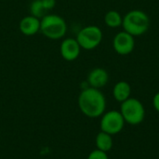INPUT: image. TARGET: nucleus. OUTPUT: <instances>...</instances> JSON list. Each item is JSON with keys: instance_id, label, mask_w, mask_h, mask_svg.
I'll list each match as a JSON object with an SVG mask.
<instances>
[{"instance_id": "nucleus-1", "label": "nucleus", "mask_w": 159, "mask_h": 159, "mask_svg": "<svg viewBox=\"0 0 159 159\" xmlns=\"http://www.w3.org/2000/svg\"><path fill=\"white\" fill-rule=\"evenodd\" d=\"M77 104L80 112L89 118L101 117L106 110V98L103 93L89 86L81 90Z\"/></svg>"}, {"instance_id": "nucleus-2", "label": "nucleus", "mask_w": 159, "mask_h": 159, "mask_svg": "<svg viewBox=\"0 0 159 159\" xmlns=\"http://www.w3.org/2000/svg\"><path fill=\"white\" fill-rule=\"evenodd\" d=\"M150 26V18L141 9H132L123 16L122 27L124 31L133 37H140L145 34Z\"/></svg>"}, {"instance_id": "nucleus-3", "label": "nucleus", "mask_w": 159, "mask_h": 159, "mask_svg": "<svg viewBox=\"0 0 159 159\" xmlns=\"http://www.w3.org/2000/svg\"><path fill=\"white\" fill-rule=\"evenodd\" d=\"M68 25L66 21L57 14H46L40 19V32L48 39L59 40L65 37Z\"/></svg>"}, {"instance_id": "nucleus-4", "label": "nucleus", "mask_w": 159, "mask_h": 159, "mask_svg": "<svg viewBox=\"0 0 159 159\" xmlns=\"http://www.w3.org/2000/svg\"><path fill=\"white\" fill-rule=\"evenodd\" d=\"M125 122L131 126L142 124L145 118V108L143 104L135 97H129L123 101L119 111Z\"/></svg>"}, {"instance_id": "nucleus-5", "label": "nucleus", "mask_w": 159, "mask_h": 159, "mask_svg": "<svg viewBox=\"0 0 159 159\" xmlns=\"http://www.w3.org/2000/svg\"><path fill=\"white\" fill-rule=\"evenodd\" d=\"M103 34L102 29L97 25H88L79 30L76 35V40L81 49L91 51L96 49L102 41Z\"/></svg>"}, {"instance_id": "nucleus-6", "label": "nucleus", "mask_w": 159, "mask_h": 159, "mask_svg": "<svg viewBox=\"0 0 159 159\" xmlns=\"http://www.w3.org/2000/svg\"><path fill=\"white\" fill-rule=\"evenodd\" d=\"M100 127L101 131L106 132L110 135H116L120 133L125 127V120L119 111L112 110L105 112L101 116Z\"/></svg>"}, {"instance_id": "nucleus-7", "label": "nucleus", "mask_w": 159, "mask_h": 159, "mask_svg": "<svg viewBox=\"0 0 159 159\" xmlns=\"http://www.w3.org/2000/svg\"><path fill=\"white\" fill-rule=\"evenodd\" d=\"M135 37L126 31L118 32L113 38V48L119 55H129L135 48Z\"/></svg>"}, {"instance_id": "nucleus-8", "label": "nucleus", "mask_w": 159, "mask_h": 159, "mask_svg": "<svg viewBox=\"0 0 159 159\" xmlns=\"http://www.w3.org/2000/svg\"><path fill=\"white\" fill-rule=\"evenodd\" d=\"M81 52V47L76 38H64L60 46V53L61 57L68 62L75 61L78 58Z\"/></svg>"}, {"instance_id": "nucleus-9", "label": "nucleus", "mask_w": 159, "mask_h": 159, "mask_svg": "<svg viewBox=\"0 0 159 159\" xmlns=\"http://www.w3.org/2000/svg\"><path fill=\"white\" fill-rule=\"evenodd\" d=\"M109 82V73L103 67H95L89 71L87 77V82L89 87L101 89Z\"/></svg>"}, {"instance_id": "nucleus-10", "label": "nucleus", "mask_w": 159, "mask_h": 159, "mask_svg": "<svg viewBox=\"0 0 159 159\" xmlns=\"http://www.w3.org/2000/svg\"><path fill=\"white\" fill-rule=\"evenodd\" d=\"M19 29L24 36H34L40 32V19L31 14L25 16L20 21Z\"/></svg>"}, {"instance_id": "nucleus-11", "label": "nucleus", "mask_w": 159, "mask_h": 159, "mask_svg": "<svg viewBox=\"0 0 159 159\" xmlns=\"http://www.w3.org/2000/svg\"><path fill=\"white\" fill-rule=\"evenodd\" d=\"M113 97L117 101L122 103L123 101L127 100L130 97L131 95V86L126 81L117 82L113 88Z\"/></svg>"}, {"instance_id": "nucleus-12", "label": "nucleus", "mask_w": 159, "mask_h": 159, "mask_svg": "<svg viewBox=\"0 0 159 159\" xmlns=\"http://www.w3.org/2000/svg\"><path fill=\"white\" fill-rule=\"evenodd\" d=\"M95 143H96V147L97 149L103 151L105 153L109 152L112 147H113V139H112V135L101 131L97 134L96 139H95Z\"/></svg>"}, {"instance_id": "nucleus-13", "label": "nucleus", "mask_w": 159, "mask_h": 159, "mask_svg": "<svg viewBox=\"0 0 159 159\" xmlns=\"http://www.w3.org/2000/svg\"><path fill=\"white\" fill-rule=\"evenodd\" d=\"M123 16L116 10H109L104 15V23L110 28H118L122 26Z\"/></svg>"}, {"instance_id": "nucleus-14", "label": "nucleus", "mask_w": 159, "mask_h": 159, "mask_svg": "<svg viewBox=\"0 0 159 159\" xmlns=\"http://www.w3.org/2000/svg\"><path fill=\"white\" fill-rule=\"evenodd\" d=\"M30 14L41 19L43 18L46 14H47V10L45 9V7H43L42 1L41 0H33L32 3L30 4Z\"/></svg>"}, {"instance_id": "nucleus-15", "label": "nucleus", "mask_w": 159, "mask_h": 159, "mask_svg": "<svg viewBox=\"0 0 159 159\" xmlns=\"http://www.w3.org/2000/svg\"><path fill=\"white\" fill-rule=\"evenodd\" d=\"M87 159H109V157H108L107 153L101 151L99 149H96L89 153Z\"/></svg>"}, {"instance_id": "nucleus-16", "label": "nucleus", "mask_w": 159, "mask_h": 159, "mask_svg": "<svg viewBox=\"0 0 159 159\" xmlns=\"http://www.w3.org/2000/svg\"><path fill=\"white\" fill-rule=\"evenodd\" d=\"M41 1H42L43 7H45V9L47 11L54 8V7L56 5V0H41Z\"/></svg>"}, {"instance_id": "nucleus-17", "label": "nucleus", "mask_w": 159, "mask_h": 159, "mask_svg": "<svg viewBox=\"0 0 159 159\" xmlns=\"http://www.w3.org/2000/svg\"><path fill=\"white\" fill-rule=\"evenodd\" d=\"M153 106L155 110L159 113V92H157L153 97Z\"/></svg>"}]
</instances>
